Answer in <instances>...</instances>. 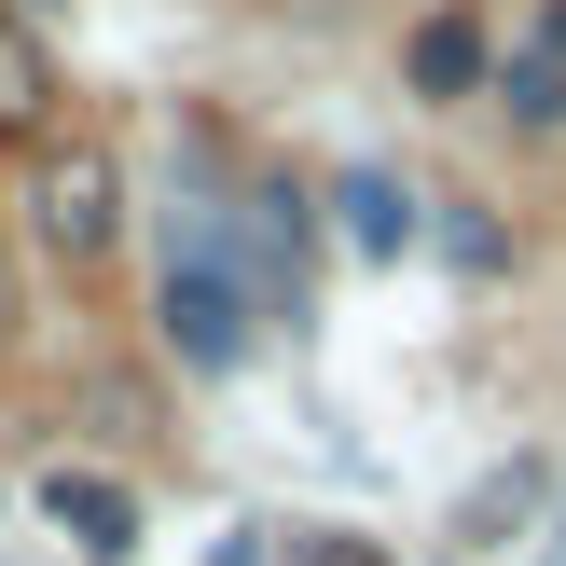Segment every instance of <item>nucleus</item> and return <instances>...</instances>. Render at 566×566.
<instances>
[{
    "label": "nucleus",
    "instance_id": "9",
    "mask_svg": "<svg viewBox=\"0 0 566 566\" xmlns=\"http://www.w3.org/2000/svg\"><path fill=\"white\" fill-rule=\"evenodd\" d=\"M0 332H14V291H0Z\"/></svg>",
    "mask_w": 566,
    "mask_h": 566
},
{
    "label": "nucleus",
    "instance_id": "2",
    "mask_svg": "<svg viewBox=\"0 0 566 566\" xmlns=\"http://www.w3.org/2000/svg\"><path fill=\"white\" fill-rule=\"evenodd\" d=\"M28 221H42V249H70V263H97L111 221H125V166L83 138V153H55L42 180H28Z\"/></svg>",
    "mask_w": 566,
    "mask_h": 566
},
{
    "label": "nucleus",
    "instance_id": "7",
    "mask_svg": "<svg viewBox=\"0 0 566 566\" xmlns=\"http://www.w3.org/2000/svg\"><path fill=\"white\" fill-rule=\"evenodd\" d=\"M346 221H359V249H401V235H415V193H387V180H346Z\"/></svg>",
    "mask_w": 566,
    "mask_h": 566
},
{
    "label": "nucleus",
    "instance_id": "3",
    "mask_svg": "<svg viewBox=\"0 0 566 566\" xmlns=\"http://www.w3.org/2000/svg\"><path fill=\"white\" fill-rule=\"evenodd\" d=\"M42 525H70L97 566H111V553H138V497L111 484V470H42Z\"/></svg>",
    "mask_w": 566,
    "mask_h": 566
},
{
    "label": "nucleus",
    "instance_id": "4",
    "mask_svg": "<svg viewBox=\"0 0 566 566\" xmlns=\"http://www.w3.org/2000/svg\"><path fill=\"white\" fill-rule=\"evenodd\" d=\"M42 111H55V55L28 14H0V138H42Z\"/></svg>",
    "mask_w": 566,
    "mask_h": 566
},
{
    "label": "nucleus",
    "instance_id": "8",
    "mask_svg": "<svg viewBox=\"0 0 566 566\" xmlns=\"http://www.w3.org/2000/svg\"><path fill=\"white\" fill-rule=\"evenodd\" d=\"M291 566H401V553H387V539H359V525H304Z\"/></svg>",
    "mask_w": 566,
    "mask_h": 566
},
{
    "label": "nucleus",
    "instance_id": "6",
    "mask_svg": "<svg viewBox=\"0 0 566 566\" xmlns=\"http://www.w3.org/2000/svg\"><path fill=\"white\" fill-rule=\"evenodd\" d=\"M497 111H512V125H566V70L553 55H512V70H497Z\"/></svg>",
    "mask_w": 566,
    "mask_h": 566
},
{
    "label": "nucleus",
    "instance_id": "1",
    "mask_svg": "<svg viewBox=\"0 0 566 566\" xmlns=\"http://www.w3.org/2000/svg\"><path fill=\"white\" fill-rule=\"evenodd\" d=\"M166 346H180L193 374H235L249 359V276L221 263V249H180V263H166Z\"/></svg>",
    "mask_w": 566,
    "mask_h": 566
},
{
    "label": "nucleus",
    "instance_id": "5",
    "mask_svg": "<svg viewBox=\"0 0 566 566\" xmlns=\"http://www.w3.org/2000/svg\"><path fill=\"white\" fill-rule=\"evenodd\" d=\"M415 83H429V97H470V83H484V28L429 14V28H415Z\"/></svg>",
    "mask_w": 566,
    "mask_h": 566
}]
</instances>
